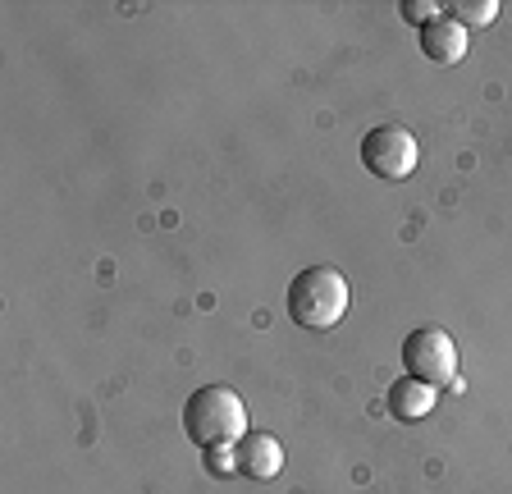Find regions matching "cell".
<instances>
[{
  "label": "cell",
  "instance_id": "cell-1",
  "mask_svg": "<svg viewBox=\"0 0 512 494\" xmlns=\"http://www.w3.org/2000/svg\"><path fill=\"white\" fill-rule=\"evenodd\" d=\"M183 430L192 444L215 449V444H238L247 435V408L229 385H202L183 403Z\"/></svg>",
  "mask_w": 512,
  "mask_h": 494
},
{
  "label": "cell",
  "instance_id": "cell-2",
  "mask_svg": "<svg viewBox=\"0 0 512 494\" xmlns=\"http://www.w3.org/2000/svg\"><path fill=\"white\" fill-rule=\"evenodd\" d=\"M348 312V280L334 266H307L288 284V316L307 330H334Z\"/></svg>",
  "mask_w": 512,
  "mask_h": 494
},
{
  "label": "cell",
  "instance_id": "cell-3",
  "mask_svg": "<svg viewBox=\"0 0 512 494\" xmlns=\"http://www.w3.org/2000/svg\"><path fill=\"white\" fill-rule=\"evenodd\" d=\"M403 366H407V376L421 380V385L453 389V380H458V344H453L444 330H435V325L412 330L403 339Z\"/></svg>",
  "mask_w": 512,
  "mask_h": 494
},
{
  "label": "cell",
  "instance_id": "cell-4",
  "mask_svg": "<svg viewBox=\"0 0 512 494\" xmlns=\"http://www.w3.org/2000/svg\"><path fill=\"white\" fill-rule=\"evenodd\" d=\"M416 161H421V147L398 124H380V129H371L362 138V165L371 174H380V179H407L416 170Z\"/></svg>",
  "mask_w": 512,
  "mask_h": 494
},
{
  "label": "cell",
  "instance_id": "cell-5",
  "mask_svg": "<svg viewBox=\"0 0 512 494\" xmlns=\"http://www.w3.org/2000/svg\"><path fill=\"white\" fill-rule=\"evenodd\" d=\"M234 453H238V476H247V481H270L284 467V444L275 435H266V430H247L234 444Z\"/></svg>",
  "mask_w": 512,
  "mask_h": 494
},
{
  "label": "cell",
  "instance_id": "cell-6",
  "mask_svg": "<svg viewBox=\"0 0 512 494\" xmlns=\"http://www.w3.org/2000/svg\"><path fill=\"white\" fill-rule=\"evenodd\" d=\"M421 55L435 60V65H458L462 55H467V28H462L453 14H439L421 28Z\"/></svg>",
  "mask_w": 512,
  "mask_h": 494
},
{
  "label": "cell",
  "instance_id": "cell-7",
  "mask_svg": "<svg viewBox=\"0 0 512 494\" xmlns=\"http://www.w3.org/2000/svg\"><path fill=\"white\" fill-rule=\"evenodd\" d=\"M439 389L421 385V380L403 376L398 385H389V394H384V403H389V412H394V421H421L430 417V408H435Z\"/></svg>",
  "mask_w": 512,
  "mask_h": 494
},
{
  "label": "cell",
  "instance_id": "cell-8",
  "mask_svg": "<svg viewBox=\"0 0 512 494\" xmlns=\"http://www.w3.org/2000/svg\"><path fill=\"white\" fill-rule=\"evenodd\" d=\"M448 14H453V19L462 23V28H485V23H494L499 19V0H453V5H448Z\"/></svg>",
  "mask_w": 512,
  "mask_h": 494
},
{
  "label": "cell",
  "instance_id": "cell-9",
  "mask_svg": "<svg viewBox=\"0 0 512 494\" xmlns=\"http://www.w3.org/2000/svg\"><path fill=\"white\" fill-rule=\"evenodd\" d=\"M206 472H211V476H234L238 472L234 444H215V449H206Z\"/></svg>",
  "mask_w": 512,
  "mask_h": 494
},
{
  "label": "cell",
  "instance_id": "cell-10",
  "mask_svg": "<svg viewBox=\"0 0 512 494\" xmlns=\"http://www.w3.org/2000/svg\"><path fill=\"white\" fill-rule=\"evenodd\" d=\"M398 14H403L407 23H416V28H426V23L439 19L444 10H439L435 0H403V5H398Z\"/></svg>",
  "mask_w": 512,
  "mask_h": 494
}]
</instances>
